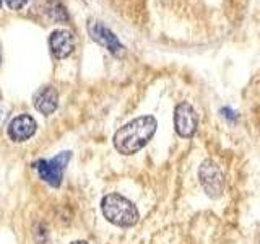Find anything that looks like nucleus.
<instances>
[{"mask_svg":"<svg viewBox=\"0 0 260 244\" xmlns=\"http://www.w3.org/2000/svg\"><path fill=\"white\" fill-rule=\"evenodd\" d=\"M36 132V122L31 116H18L8 124V137L15 142H24Z\"/></svg>","mask_w":260,"mask_h":244,"instance_id":"obj_7","label":"nucleus"},{"mask_svg":"<svg viewBox=\"0 0 260 244\" xmlns=\"http://www.w3.org/2000/svg\"><path fill=\"white\" fill-rule=\"evenodd\" d=\"M49 46H51V52L57 59H63V57L72 54L73 47H75V39H73L70 31L57 29L49 38Z\"/></svg>","mask_w":260,"mask_h":244,"instance_id":"obj_8","label":"nucleus"},{"mask_svg":"<svg viewBox=\"0 0 260 244\" xmlns=\"http://www.w3.org/2000/svg\"><path fill=\"white\" fill-rule=\"evenodd\" d=\"M0 5H2V0H0Z\"/></svg>","mask_w":260,"mask_h":244,"instance_id":"obj_12","label":"nucleus"},{"mask_svg":"<svg viewBox=\"0 0 260 244\" xmlns=\"http://www.w3.org/2000/svg\"><path fill=\"white\" fill-rule=\"evenodd\" d=\"M158 122L153 116H142L122 126L114 135V146L124 155H132L142 150L156 132Z\"/></svg>","mask_w":260,"mask_h":244,"instance_id":"obj_1","label":"nucleus"},{"mask_svg":"<svg viewBox=\"0 0 260 244\" xmlns=\"http://www.w3.org/2000/svg\"><path fill=\"white\" fill-rule=\"evenodd\" d=\"M57 104H59V95L52 88V86H46L43 89H39L35 96V108L44 114V116H49L57 109Z\"/></svg>","mask_w":260,"mask_h":244,"instance_id":"obj_9","label":"nucleus"},{"mask_svg":"<svg viewBox=\"0 0 260 244\" xmlns=\"http://www.w3.org/2000/svg\"><path fill=\"white\" fill-rule=\"evenodd\" d=\"M88 31H89V35H91V38L96 41V43L108 49V51L112 55L124 57L125 47H124V44L120 43V41L117 39V36L114 35L111 29L103 26V24L98 23V21H91V23L88 24Z\"/></svg>","mask_w":260,"mask_h":244,"instance_id":"obj_5","label":"nucleus"},{"mask_svg":"<svg viewBox=\"0 0 260 244\" xmlns=\"http://www.w3.org/2000/svg\"><path fill=\"white\" fill-rule=\"evenodd\" d=\"M70 160V151H62L52 160H39L35 163V169L44 182L59 187L63 177V169Z\"/></svg>","mask_w":260,"mask_h":244,"instance_id":"obj_3","label":"nucleus"},{"mask_svg":"<svg viewBox=\"0 0 260 244\" xmlns=\"http://www.w3.org/2000/svg\"><path fill=\"white\" fill-rule=\"evenodd\" d=\"M197 112L192 108V104L189 103H181L176 106L174 111V127L176 132L184 137V138H190L195 130H197Z\"/></svg>","mask_w":260,"mask_h":244,"instance_id":"obj_6","label":"nucleus"},{"mask_svg":"<svg viewBox=\"0 0 260 244\" xmlns=\"http://www.w3.org/2000/svg\"><path fill=\"white\" fill-rule=\"evenodd\" d=\"M72 244H88V242H85V241H75V242H72Z\"/></svg>","mask_w":260,"mask_h":244,"instance_id":"obj_11","label":"nucleus"},{"mask_svg":"<svg viewBox=\"0 0 260 244\" xmlns=\"http://www.w3.org/2000/svg\"><path fill=\"white\" fill-rule=\"evenodd\" d=\"M199 179H200V184L203 187V191H205L207 195H210V197L216 199L223 194V191H224V174L215 161L205 160L202 163L200 169H199Z\"/></svg>","mask_w":260,"mask_h":244,"instance_id":"obj_4","label":"nucleus"},{"mask_svg":"<svg viewBox=\"0 0 260 244\" xmlns=\"http://www.w3.org/2000/svg\"><path fill=\"white\" fill-rule=\"evenodd\" d=\"M103 215L116 226L128 228L138 222V210L128 199L120 194H108L101 200Z\"/></svg>","mask_w":260,"mask_h":244,"instance_id":"obj_2","label":"nucleus"},{"mask_svg":"<svg viewBox=\"0 0 260 244\" xmlns=\"http://www.w3.org/2000/svg\"><path fill=\"white\" fill-rule=\"evenodd\" d=\"M26 2L28 0H7V5L10 8H13V10H18V8L26 5Z\"/></svg>","mask_w":260,"mask_h":244,"instance_id":"obj_10","label":"nucleus"}]
</instances>
